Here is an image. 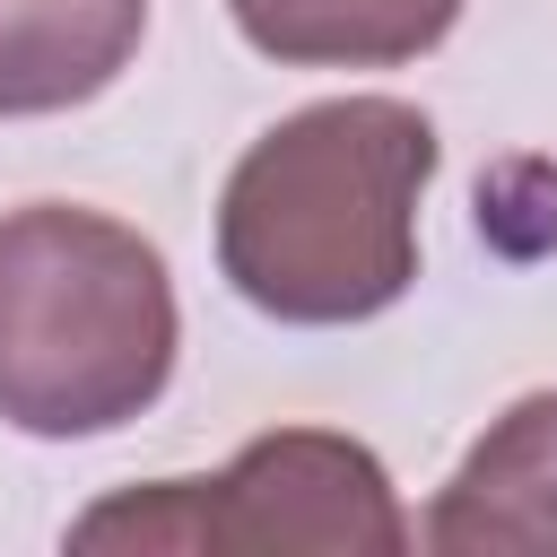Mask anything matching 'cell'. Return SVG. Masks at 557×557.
<instances>
[{
    "mask_svg": "<svg viewBox=\"0 0 557 557\" xmlns=\"http://www.w3.org/2000/svg\"><path fill=\"white\" fill-rule=\"evenodd\" d=\"M435 157V122L400 96H322L270 122L218 191L226 287L287 331L392 313L418 287V200Z\"/></svg>",
    "mask_w": 557,
    "mask_h": 557,
    "instance_id": "obj_1",
    "label": "cell"
},
{
    "mask_svg": "<svg viewBox=\"0 0 557 557\" xmlns=\"http://www.w3.org/2000/svg\"><path fill=\"white\" fill-rule=\"evenodd\" d=\"M183 313L165 252L78 200L0 218V426L70 444L113 435L174 383Z\"/></svg>",
    "mask_w": 557,
    "mask_h": 557,
    "instance_id": "obj_2",
    "label": "cell"
},
{
    "mask_svg": "<svg viewBox=\"0 0 557 557\" xmlns=\"http://www.w3.org/2000/svg\"><path fill=\"white\" fill-rule=\"evenodd\" d=\"M418 522L392 496V470L331 426L252 435L209 479H157L104 496L70 522V548H383L400 557Z\"/></svg>",
    "mask_w": 557,
    "mask_h": 557,
    "instance_id": "obj_3",
    "label": "cell"
},
{
    "mask_svg": "<svg viewBox=\"0 0 557 557\" xmlns=\"http://www.w3.org/2000/svg\"><path fill=\"white\" fill-rule=\"evenodd\" d=\"M418 548L435 557H548L557 548V383L522 392L435 487Z\"/></svg>",
    "mask_w": 557,
    "mask_h": 557,
    "instance_id": "obj_4",
    "label": "cell"
},
{
    "mask_svg": "<svg viewBox=\"0 0 557 557\" xmlns=\"http://www.w3.org/2000/svg\"><path fill=\"white\" fill-rule=\"evenodd\" d=\"M148 35V0H0V61H9V122L70 113L104 96Z\"/></svg>",
    "mask_w": 557,
    "mask_h": 557,
    "instance_id": "obj_5",
    "label": "cell"
},
{
    "mask_svg": "<svg viewBox=\"0 0 557 557\" xmlns=\"http://www.w3.org/2000/svg\"><path fill=\"white\" fill-rule=\"evenodd\" d=\"M226 17L278 70H400L453 35L461 0H226Z\"/></svg>",
    "mask_w": 557,
    "mask_h": 557,
    "instance_id": "obj_6",
    "label": "cell"
},
{
    "mask_svg": "<svg viewBox=\"0 0 557 557\" xmlns=\"http://www.w3.org/2000/svg\"><path fill=\"white\" fill-rule=\"evenodd\" d=\"M0 122H9V61H0Z\"/></svg>",
    "mask_w": 557,
    "mask_h": 557,
    "instance_id": "obj_7",
    "label": "cell"
}]
</instances>
